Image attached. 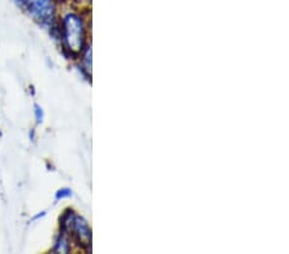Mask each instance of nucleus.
Listing matches in <instances>:
<instances>
[{"mask_svg":"<svg viewBox=\"0 0 289 254\" xmlns=\"http://www.w3.org/2000/svg\"><path fill=\"white\" fill-rule=\"evenodd\" d=\"M62 40L71 53H80L85 45V26L77 14H66L62 20Z\"/></svg>","mask_w":289,"mask_h":254,"instance_id":"nucleus-1","label":"nucleus"},{"mask_svg":"<svg viewBox=\"0 0 289 254\" xmlns=\"http://www.w3.org/2000/svg\"><path fill=\"white\" fill-rule=\"evenodd\" d=\"M14 4L43 26L53 27L55 16L54 0H13Z\"/></svg>","mask_w":289,"mask_h":254,"instance_id":"nucleus-2","label":"nucleus"},{"mask_svg":"<svg viewBox=\"0 0 289 254\" xmlns=\"http://www.w3.org/2000/svg\"><path fill=\"white\" fill-rule=\"evenodd\" d=\"M68 233H73L76 239L80 241V244H84V245H89L90 244V240H91V231H90L88 223H86V221L84 220L83 217L76 216L75 214Z\"/></svg>","mask_w":289,"mask_h":254,"instance_id":"nucleus-3","label":"nucleus"},{"mask_svg":"<svg viewBox=\"0 0 289 254\" xmlns=\"http://www.w3.org/2000/svg\"><path fill=\"white\" fill-rule=\"evenodd\" d=\"M54 253H69L71 251V244H69L68 237L66 235V233H59V235L55 239L54 247L52 249Z\"/></svg>","mask_w":289,"mask_h":254,"instance_id":"nucleus-4","label":"nucleus"},{"mask_svg":"<svg viewBox=\"0 0 289 254\" xmlns=\"http://www.w3.org/2000/svg\"><path fill=\"white\" fill-rule=\"evenodd\" d=\"M69 196H72V190L69 189V188H62V189L57 190L54 198H55V202H59V200L69 198Z\"/></svg>","mask_w":289,"mask_h":254,"instance_id":"nucleus-5","label":"nucleus"},{"mask_svg":"<svg viewBox=\"0 0 289 254\" xmlns=\"http://www.w3.org/2000/svg\"><path fill=\"white\" fill-rule=\"evenodd\" d=\"M34 113H35V120H36V124L42 125L43 121H44V110L38 103L34 104Z\"/></svg>","mask_w":289,"mask_h":254,"instance_id":"nucleus-6","label":"nucleus"},{"mask_svg":"<svg viewBox=\"0 0 289 254\" xmlns=\"http://www.w3.org/2000/svg\"><path fill=\"white\" fill-rule=\"evenodd\" d=\"M84 64H85L86 71L90 72V69H91V50H90V48H88L85 50V54H84Z\"/></svg>","mask_w":289,"mask_h":254,"instance_id":"nucleus-7","label":"nucleus"},{"mask_svg":"<svg viewBox=\"0 0 289 254\" xmlns=\"http://www.w3.org/2000/svg\"><path fill=\"white\" fill-rule=\"evenodd\" d=\"M45 214H46V212H45V211H43V212L38 213V214H35V216L32 217V221H38V220H40V218H43V217H44Z\"/></svg>","mask_w":289,"mask_h":254,"instance_id":"nucleus-8","label":"nucleus"},{"mask_svg":"<svg viewBox=\"0 0 289 254\" xmlns=\"http://www.w3.org/2000/svg\"><path fill=\"white\" fill-rule=\"evenodd\" d=\"M30 139H31L32 141H35V132H34V130H31V134H30Z\"/></svg>","mask_w":289,"mask_h":254,"instance_id":"nucleus-9","label":"nucleus"}]
</instances>
